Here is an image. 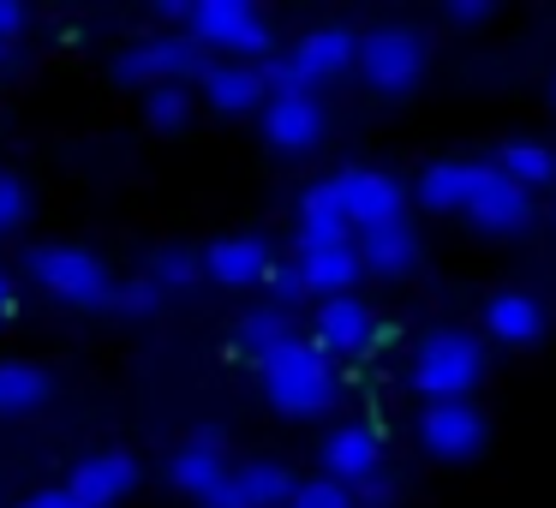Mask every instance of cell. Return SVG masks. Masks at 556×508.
Returning <instances> with one entry per match:
<instances>
[{
	"mask_svg": "<svg viewBox=\"0 0 556 508\" xmlns=\"http://www.w3.org/2000/svg\"><path fill=\"white\" fill-rule=\"evenodd\" d=\"M257 371H264V395L276 401L281 412H324L329 401L341 395L336 359H329L312 335L281 341L269 359H257Z\"/></svg>",
	"mask_w": 556,
	"mask_h": 508,
	"instance_id": "1",
	"label": "cell"
},
{
	"mask_svg": "<svg viewBox=\"0 0 556 508\" xmlns=\"http://www.w3.org/2000/svg\"><path fill=\"white\" fill-rule=\"evenodd\" d=\"M479 371H484V347L467 329H431L413 347V383L425 389V401H467Z\"/></svg>",
	"mask_w": 556,
	"mask_h": 508,
	"instance_id": "2",
	"label": "cell"
},
{
	"mask_svg": "<svg viewBox=\"0 0 556 508\" xmlns=\"http://www.w3.org/2000/svg\"><path fill=\"white\" fill-rule=\"evenodd\" d=\"M186 25L204 49H228L233 61H269L276 54V30L252 0H192Z\"/></svg>",
	"mask_w": 556,
	"mask_h": 508,
	"instance_id": "3",
	"label": "cell"
},
{
	"mask_svg": "<svg viewBox=\"0 0 556 508\" xmlns=\"http://www.w3.org/2000/svg\"><path fill=\"white\" fill-rule=\"evenodd\" d=\"M25 269L54 293V300H73V305H109L114 300V281L109 264L85 245H30Z\"/></svg>",
	"mask_w": 556,
	"mask_h": 508,
	"instance_id": "4",
	"label": "cell"
},
{
	"mask_svg": "<svg viewBox=\"0 0 556 508\" xmlns=\"http://www.w3.org/2000/svg\"><path fill=\"white\" fill-rule=\"evenodd\" d=\"M204 42L192 30H156V37H138L132 49L114 54V78L126 85H186V73H204Z\"/></svg>",
	"mask_w": 556,
	"mask_h": 508,
	"instance_id": "5",
	"label": "cell"
},
{
	"mask_svg": "<svg viewBox=\"0 0 556 508\" xmlns=\"http://www.w3.org/2000/svg\"><path fill=\"white\" fill-rule=\"evenodd\" d=\"M359 73L377 90H407L425 73V37L407 25H377L359 37Z\"/></svg>",
	"mask_w": 556,
	"mask_h": 508,
	"instance_id": "6",
	"label": "cell"
},
{
	"mask_svg": "<svg viewBox=\"0 0 556 508\" xmlns=\"http://www.w3.org/2000/svg\"><path fill=\"white\" fill-rule=\"evenodd\" d=\"M336 192L348 204L353 228H383V221H401V209H407V186L389 168H365V162L336 174Z\"/></svg>",
	"mask_w": 556,
	"mask_h": 508,
	"instance_id": "7",
	"label": "cell"
},
{
	"mask_svg": "<svg viewBox=\"0 0 556 508\" xmlns=\"http://www.w3.org/2000/svg\"><path fill=\"white\" fill-rule=\"evenodd\" d=\"M312 341L329 353V359H359V353L377 347V317L359 293H336V300L317 305L312 317Z\"/></svg>",
	"mask_w": 556,
	"mask_h": 508,
	"instance_id": "8",
	"label": "cell"
},
{
	"mask_svg": "<svg viewBox=\"0 0 556 508\" xmlns=\"http://www.w3.org/2000/svg\"><path fill=\"white\" fill-rule=\"evenodd\" d=\"M324 472L341 479L348 491H359L365 479L383 472V431L371 419H341L336 431L324 436Z\"/></svg>",
	"mask_w": 556,
	"mask_h": 508,
	"instance_id": "9",
	"label": "cell"
},
{
	"mask_svg": "<svg viewBox=\"0 0 556 508\" xmlns=\"http://www.w3.org/2000/svg\"><path fill=\"white\" fill-rule=\"evenodd\" d=\"M324 102H317V90H293V97H269L264 102V138L276 150H288V156H305V150L324 144Z\"/></svg>",
	"mask_w": 556,
	"mask_h": 508,
	"instance_id": "10",
	"label": "cell"
},
{
	"mask_svg": "<svg viewBox=\"0 0 556 508\" xmlns=\"http://www.w3.org/2000/svg\"><path fill=\"white\" fill-rule=\"evenodd\" d=\"M419 443L443 460H460L484 443V412L472 401H425L419 412Z\"/></svg>",
	"mask_w": 556,
	"mask_h": 508,
	"instance_id": "11",
	"label": "cell"
},
{
	"mask_svg": "<svg viewBox=\"0 0 556 508\" xmlns=\"http://www.w3.org/2000/svg\"><path fill=\"white\" fill-rule=\"evenodd\" d=\"M467 216L479 221V228H491V233L527 228V216H532V192H527L520 180H508V174L496 168V162H484V168H479V186H472Z\"/></svg>",
	"mask_w": 556,
	"mask_h": 508,
	"instance_id": "12",
	"label": "cell"
},
{
	"mask_svg": "<svg viewBox=\"0 0 556 508\" xmlns=\"http://www.w3.org/2000/svg\"><path fill=\"white\" fill-rule=\"evenodd\" d=\"M198 85H204V97L216 102L222 114H245V109H257V102H269L264 61H233V54H222V61H210L204 73H198Z\"/></svg>",
	"mask_w": 556,
	"mask_h": 508,
	"instance_id": "13",
	"label": "cell"
},
{
	"mask_svg": "<svg viewBox=\"0 0 556 508\" xmlns=\"http://www.w3.org/2000/svg\"><path fill=\"white\" fill-rule=\"evenodd\" d=\"M66 484L78 491V503H85V508H109V503H121V496L138 484V460L126 455V448H97V455L78 460Z\"/></svg>",
	"mask_w": 556,
	"mask_h": 508,
	"instance_id": "14",
	"label": "cell"
},
{
	"mask_svg": "<svg viewBox=\"0 0 556 508\" xmlns=\"http://www.w3.org/2000/svg\"><path fill=\"white\" fill-rule=\"evenodd\" d=\"M293 264H300L305 288L336 300V293H353L365 257H359V240H336V245H293Z\"/></svg>",
	"mask_w": 556,
	"mask_h": 508,
	"instance_id": "15",
	"label": "cell"
},
{
	"mask_svg": "<svg viewBox=\"0 0 556 508\" xmlns=\"http://www.w3.org/2000/svg\"><path fill=\"white\" fill-rule=\"evenodd\" d=\"M228 472H233V467H228V455H222V436H216V431H198L192 443H180V448L168 455V479L180 484L186 496H198V503H204V496L216 491Z\"/></svg>",
	"mask_w": 556,
	"mask_h": 508,
	"instance_id": "16",
	"label": "cell"
},
{
	"mask_svg": "<svg viewBox=\"0 0 556 508\" xmlns=\"http://www.w3.org/2000/svg\"><path fill=\"white\" fill-rule=\"evenodd\" d=\"M204 276L228 281V288H245V281L269 276V245L264 233H222V240L204 245Z\"/></svg>",
	"mask_w": 556,
	"mask_h": 508,
	"instance_id": "17",
	"label": "cell"
},
{
	"mask_svg": "<svg viewBox=\"0 0 556 508\" xmlns=\"http://www.w3.org/2000/svg\"><path fill=\"white\" fill-rule=\"evenodd\" d=\"M293 61L305 66V78H312V85H324V78L348 73V66L359 61V30H348V25H312L300 42H293Z\"/></svg>",
	"mask_w": 556,
	"mask_h": 508,
	"instance_id": "18",
	"label": "cell"
},
{
	"mask_svg": "<svg viewBox=\"0 0 556 508\" xmlns=\"http://www.w3.org/2000/svg\"><path fill=\"white\" fill-rule=\"evenodd\" d=\"M336 240H359L348 221V204L336 192V174L329 180H312L300 198V245H336Z\"/></svg>",
	"mask_w": 556,
	"mask_h": 508,
	"instance_id": "19",
	"label": "cell"
},
{
	"mask_svg": "<svg viewBox=\"0 0 556 508\" xmlns=\"http://www.w3.org/2000/svg\"><path fill=\"white\" fill-rule=\"evenodd\" d=\"M484 329H491L496 341H508V347H527V341L544 335V305L532 300L527 288H503L484 300Z\"/></svg>",
	"mask_w": 556,
	"mask_h": 508,
	"instance_id": "20",
	"label": "cell"
},
{
	"mask_svg": "<svg viewBox=\"0 0 556 508\" xmlns=\"http://www.w3.org/2000/svg\"><path fill=\"white\" fill-rule=\"evenodd\" d=\"M479 168L484 162H460V156H443V162H425L419 174V204L425 209H467L472 204V186H479Z\"/></svg>",
	"mask_w": 556,
	"mask_h": 508,
	"instance_id": "21",
	"label": "cell"
},
{
	"mask_svg": "<svg viewBox=\"0 0 556 508\" xmlns=\"http://www.w3.org/2000/svg\"><path fill=\"white\" fill-rule=\"evenodd\" d=\"M359 257L371 269H383V276H407L413 264H419V233H413V221H383V228H359Z\"/></svg>",
	"mask_w": 556,
	"mask_h": 508,
	"instance_id": "22",
	"label": "cell"
},
{
	"mask_svg": "<svg viewBox=\"0 0 556 508\" xmlns=\"http://www.w3.org/2000/svg\"><path fill=\"white\" fill-rule=\"evenodd\" d=\"M233 491H240V508H288L300 479L281 460H245V467H233Z\"/></svg>",
	"mask_w": 556,
	"mask_h": 508,
	"instance_id": "23",
	"label": "cell"
},
{
	"mask_svg": "<svg viewBox=\"0 0 556 508\" xmlns=\"http://www.w3.org/2000/svg\"><path fill=\"white\" fill-rule=\"evenodd\" d=\"M54 395V377L30 359H0V412H30Z\"/></svg>",
	"mask_w": 556,
	"mask_h": 508,
	"instance_id": "24",
	"label": "cell"
},
{
	"mask_svg": "<svg viewBox=\"0 0 556 508\" xmlns=\"http://www.w3.org/2000/svg\"><path fill=\"white\" fill-rule=\"evenodd\" d=\"M300 329H293V317L281 312V305H264V312H245L240 323H233V341H240V353H252V359H269V353L281 347V341H293Z\"/></svg>",
	"mask_w": 556,
	"mask_h": 508,
	"instance_id": "25",
	"label": "cell"
},
{
	"mask_svg": "<svg viewBox=\"0 0 556 508\" xmlns=\"http://www.w3.org/2000/svg\"><path fill=\"white\" fill-rule=\"evenodd\" d=\"M496 168H503L508 180H520L527 192L544 186V180H556V156H551V144H539V138H508V144L496 150Z\"/></svg>",
	"mask_w": 556,
	"mask_h": 508,
	"instance_id": "26",
	"label": "cell"
},
{
	"mask_svg": "<svg viewBox=\"0 0 556 508\" xmlns=\"http://www.w3.org/2000/svg\"><path fill=\"white\" fill-rule=\"evenodd\" d=\"M144 276L156 281L162 293H168V288H192V281L204 276V257H198V252H186V245H162V252L150 257V269H144Z\"/></svg>",
	"mask_w": 556,
	"mask_h": 508,
	"instance_id": "27",
	"label": "cell"
},
{
	"mask_svg": "<svg viewBox=\"0 0 556 508\" xmlns=\"http://www.w3.org/2000/svg\"><path fill=\"white\" fill-rule=\"evenodd\" d=\"M144 114H150V126L174 132V126H186V114H192V90L186 85H156L144 97Z\"/></svg>",
	"mask_w": 556,
	"mask_h": 508,
	"instance_id": "28",
	"label": "cell"
},
{
	"mask_svg": "<svg viewBox=\"0 0 556 508\" xmlns=\"http://www.w3.org/2000/svg\"><path fill=\"white\" fill-rule=\"evenodd\" d=\"M288 508H353V491L341 479H305Z\"/></svg>",
	"mask_w": 556,
	"mask_h": 508,
	"instance_id": "29",
	"label": "cell"
},
{
	"mask_svg": "<svg viewBox=\"0 0 556 508\" xmlns=\"http://www.w3.org/2000/svg\"><path fill=\"white\" fill-rule=\"evenodd\" d=\"M25 216H30V192H25V180H18L13 168H0V233H13Z\"/></svg>",
	"mask_w": 556,
	"mask_h": 508,
	"instance_id": "30",
	"label": "cell"
},
{
	"mask_svg": "<svg viewBox=\"0 0 556 508\" xmlns=\"http://www.w3.org/2000/svg\"><path fill=\"white\" fill-rule=\"evenodd\" d=\"M156 300H162V288L150 276H132V281H121V288H114V305H121V312H156Z\"/></svg>",
	"mask_w": 556,
	"mask_h": 508,
	"instance_id": "31",
	"label": "cell"
},
{
	"mask_svg": "<svg viewBox=\"0 0 556 508\" xmlns=\"http://www.w3.org/2000/svg\"><path fill=\"white\" fill-rule=\"evenodd\" d=\"M264 281H269V293H276L281 312H288L293 300H305V293H312V288H305V276H300V264H269Z\"/></svg>",
	"mask_w": 556,
	"mask_h": 508,
	"instance_id": "32",
	"label": "cell"
},
{
	"mask_svg": "<svg viewBox=\"0 0 556 508\" xmlns=\"http://www.w3.org/2000/svg\"><path fill=\"white\" fill-rule=\"evenodd\" d=\"M18 508H85V503H78L73 484H49V491H30Z\"/></svg>",
	"mask_w": 556,
	"mask_h": 508,
	"instance_id": "33",
	"label": "cell"
},
{
	"mask_svg": "<svg viewBox=\"0 0 556 508\" xmlns=\"http://www.w3.org/2000/svg\"><path fill=\"white\" fill-rule=\"evenodd\" d=\"M25 30V7L18 0H0V42H13Z\"/></svg>",
	"mask_w": 556,
	"mask_h": 508,
	"instance_id": "34",
	"label": "cell"
},
{
	"mask_svg": "<svg viewBox=\"0 0 556 508\" xmlns=\"http://www.w3.org/2000/svg\"><path fill=\"white\" fill-rule=\"evenodd\" d=\"M359 496H365L371 508H383V503H395V484H389L383 472H377V479H365V484H359Z\"/></svg>",
	"mask_w": 556,
	"mask_h": 508,
	"instance_id": "35",
	"label": "cell"
},
{
	"mask_svg": "<svg viewBox=\"0 0 556 508\" xmlns=\"http://www.w3.org/2000/svg\"><path fill=\"white\" fill-rule=\"evenodd\" d=\"M484 13H491L484 0H448V18H455V25H472V18H484Z\"/></svg>",
	"mask_w": 556,
	"mask_h": 508,
	"instance_id": "36",
	"label": "cell"
},
{
	"mask_svg": "<svg viewBox=\"0 0 556 508\" xmlns=\"http://www.w3.org/2000/svg\"><path fill=\"white\" fill-rule=\"evenodd\" d=\"M13 300H18V288H13V276H7V269H0V317L13 312Z\"/></svg>",
	"mask_w": 556,
	"mask_h": 508,
	"instance_id": "37",
	"label": "cell"
},
{
	"mask_svg": "<svg viewBox=\"0 0 556 508\" xmlns=\"http://www.w3.org/2000/svg\"><path fill=\"white\" fill-rule=\"evenodd\" d=\"M7 61H13V42H0V66H7Z\"/></svg>",
	"mask_w": 556,
	"mask_h": 508,
	"instance_id": "38",
	"label": "cell"
},
{
	"mask_svg": "<svg viewBox=\"0 0 556 508\" xmlns=\"http://www.w3.org/2000/svg\"><path fill=\"white\" fill-rule=\"evenodd\" d=\"M551 90H556V78H551Z\"/></svg>",
	"mask_w": 556,
	"mask_h": 508,
	"instance_id": "39",
	"label": "cell"
}]
</instances>
